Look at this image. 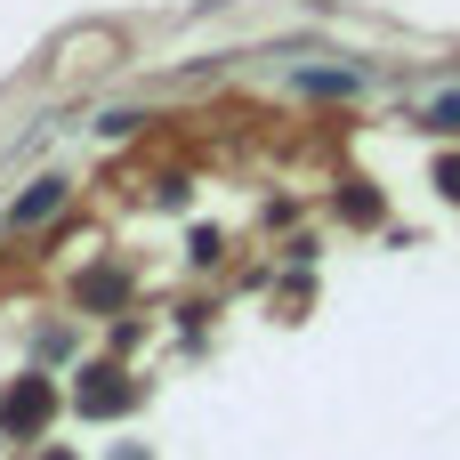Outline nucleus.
<instances>
[{"label":"nucleus","instance_id":"2","mask_svg":"<svg viewBox=\"0 0 460 460\" xmlns=\"http://www.w3.org/2000/svg\"><path fill=\"white\" fill-rule=\"evenodd\" d=\"M57 202H65V186H57V178H40L32 194H16V226H40V218H49Z\"/></svg>","mask_w":460,"mask_h":460},{"label":"nucleus","instance_id":"1","mask_svg":"<svg viewBox=\"0 0 460 460\" xmlns=\"http://www.w3.org/2000/svg\"><path fill=\"white\" fill-rule=\"evenodd\" d=\"M291 89H307V97H356V89H372V73L364 65H307V73H291Z\"/></svg>","mask_w":460,"mask_h":460},{"label":"nucleus","instance_id":"3","mask_svg":"<svg viewBox=\"0 0 460 460\" xmlns=\"http://www.w3.org/2000/svg\"><path fill=\"white\" fill-rule=\"evenodd\" d=\"M420 121H429V129H460V89H453V97H429Z\"/></svg>","mask_w":460,"mask_h":460}]
</instances>
